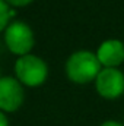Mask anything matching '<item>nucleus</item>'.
<instances>
[{
    "instance_id": "nucleus-7",
    "label": "nucleus",
    "mask_w": 124,
    "mask_h": 126,
    "mask_svg": "<svg viewBox=\"0 0 124 126\" xmlns=\"http://www.w3.org/2000/svg\"><path fill=\"white\" fill-rule=\"evenodd\" d=\"M9 18H10V7L4 0H0V31L7 28Z\"/></svg>"
},
{
    "instance_id": "nucleus-5",
    "label": "nucleus",
    "mask_w": 124,
    "mask_h": 126,
    "mask_svg": "<svg viewBox=\"0 0 124 126\" xmlns=\"http://www.w3.org/2000/svg\"><path fill=\"white\" fill-rule=\"evenodd\" d=\"M24 103V88L21 82L12 76L0 78V110L15 111Z\"/></svg>"
},
{
    "instance_id": "nucleus-8",
    "label": "nucleus",
    "mask_w": 124,
    "mask_h": 126,
    "mask_svg": "<svg viewBox=\"0 0 124 126\" xmlns=\"http://www.w3.org/2000/svg\"><path fill=\"white\" fill-rule=\"evenodd\" d=\"M7 4H12V6H16V7H22V6H26L29 4L32 0H4Z\"/></svg>"
},
{
    "instance_id": "nucleus-10",
    "label": "nucleus",
    "mask_w": 124,
    "mask_h": 126,
    "mask_svg": "<svg viewBox=\"0 0 124 126\" xmlns=\"http://www.w3.org/2000/svg\"><path fill=\"white\" fill-rule=\"evenodd\" d=\"M101 126H124V125H121L120 122H115V120H107V122H104Z\"/></svg>"
},
{
    "instance_id": "nucleus-4",
    "label": "nucleus",
    "mask_w": 124,
    "mask_h": 126,
    "mask_svg": "<svg viewBox=\"0 0 124 126\" xmlns=\"http://www.w3.org/2000/svg\"><path fill=\"white\" fill-rule=\"evenodd\" d=\"M98 94L107 100H115L124 93V75L117 67H105L95 79Z\"/></svg>"
},
{
    "instance_id": "nucleus-3",
    "label": "nucleus",
    "mask_w": 124,
    "mask_h": 126,
    "mask_svg": "<svg viewBox=\"0 0 124 126\" xmlns=\"http://www.w3.org/2000/svg\"><path fill=\"white\" fill-rule=\"evenodd\" d=\"M4 41L7 48L13 54L22 57L29 54V51L34 47V32L31 27L26 25L25 22L16 21L7 25V28L4 30Z\"/></svg>"
},
{
    "instance_id": "nucleus-6",
    "label": "nucleus",
    "mask_w": 124,
    "mask_h": 126,
    "mask_svg": "<svg viewBox=\"0 0 124 126\" xmlns=\"http://www.w3.org/2000/svg\"><path fill=\"white\" fill-rule=\"evenodd\" d=\"M96 57L105 67H117L124 62V44L120 40H107L99 46Z\"/></svg>"
},
{
    "instance_id": "nucleus-1",
    "label": "nucleus",
    "mask_w": 124,
    "mask_h": 126,
    "mask_svg": "<svg viewBox=\"0 0 124 126\" xmlns=\"http://www.w3.org/2000/svg\"><path fill=\"white\" fill-rule=\"evenodd\" d=\"M101 72V63L96 54L88 50H79L73 53L66 63V73L70 81L76 84H88Z\"/></svg>"
},
{
    "instance_id": "nucleus-2",
    "label": "nucleus",
    "mask_w": 124,
    "mask_h": 126,
    "mask_svg": "<svg viewBox=\"0 0 124 126\" xmlns=\"http://www.w3.org/2000/svg\"><path fill=\"white\" fill-rule=\"evenodd\" d=\"M15 73L18 81L26 87L41 85L48 75V67L42 59L34 54H26L19 57L15 63Z\"/></svg>"
},
{
    "instance_id": "nucleus-9",
    "label": "nucleus",
    "mask_w": 124,
    "mask_h": 126,
    "mask_svg": "<svg viewBox=\"0 0 124 126\" xmlns=\"http://www.w3.org/2000/svg\"><path fill=\"white\" fill-rule=\"evenodd\" d=\"M0 126H9L7 117L4 116V113H3V111H0Z\"/></svg>"
}]
</instances>
